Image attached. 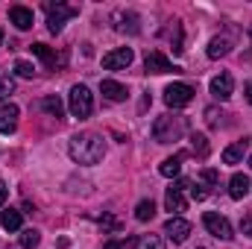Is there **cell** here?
I'll return each instance as SVG.
<instances>
[{
	"label": "cell",
	"mask_w": 252,
	"mask_h": 249,
	"mask_svg": "<svg viewBox=\"0 0 252 249\" xmlns=\"http://www.w3.org/2000/svg\"><path fill=\"white\" fill-rule=\"evenodd\" d=\"M67 153H70V158H73L76 164L91 167V164H100V161H103V156H106V141H103L97 132H79V135L70 138Z\"/></svg>",
	"instance_id": "cell-1"
},
{
	"label": "cell",
	"mask_w": 252,
	"mask_h": 249,
	"mask_svg": "<svg viewBox=\"0 0 252 249\" xmlns=\"http://www.w3.org/2000/svg\"><path fill=\"white\" fill-rule=\"evenodd\" d=\"M185 132H188V121L179 118V115H161V118H156V124H153V138H156L158 144H173V141H179Z\"/></svg>",
	"instance_id": "cell-2"
},
{
	"label": "cell",
	"mask_w": 252,
	"mask_h": 249,
	"mask_svg": "<svg viewBox=\"0 0 252 249\" xmlns=\"http://www.w3.org/2000/svg\"><path fill=\"white\" fill-rule=\"evenodd\" d=\"M67 109H70V115L73 118H88L91 112H94V97H91V91L85 88V85H73L70 88V100H67Z\"/></svg>",
	"instance_id": "cell-3"
},
{
	"label": "cell",
	"mask_w": 252,
	"mask_h": 249,
	"mask_svg": "<svg viewBox=\"0 0 252 249\" xmlns=\"http://www.w3.org/2000/svg\"><path fill=\"white\" fill-rule=\"evenodd\" d=\"M73 15H79L76 6H67V3H47V30H50L53 35L62 32L64 21H70Z\"/></svg>",
	"instance_id": "cell-4"
},
{
	"label": "cell",
	"mask_w": 252,
	"mask_h": 249,
	"mask_svg": "<svg viewBox=\"0 0 252 249\" xmlns=\"http://www.w3.org/2000/svg\"><path fill=\"white\" fill-rule=\"evenodd\" d=\"M190 179H179L173 187H167V196H164V205L173 217H179L185 208H188V199H185V190H188Z\"/></svg>",
	"instance_id": "cell-5"
},
{
	"label": "cell",
	"mask_w": 252,
	"mask_h": 249,
	"mask_svg": "<svg viewBox=\"0 0 252 249\" xmlns=\"http://www.w3.org/2000/svg\"><path fill=\"white\" fill-rule=\"evenodd\" d=\"M190 100H193V88L188 82H173V85L164 88V103L170 109H185Z\"/></svg>",
	"instance_id": "cell-6"
},
{
	"label": "cell",
	"mask_w": 252,
	"mask_h": 249,
	"mask_svg": "<svg viewBox=\"0 0 252 249\" xmlns=\"http://www.w3.org/2000/svg\"><path fill=\"white\" fill-rule=\"evenodd\" d=\"M202 226L208 229V235H214V238H220V241H229V238H232V223H229L223 214L205 211V217H202Z\"/></svg>",
	"instance_id": "cell-7"
},
{
	"label": "cell",
	"mask_w": 252,
	"mask_h": 249,
	"mask_svg": "<svg viewBox=\"0 0 252 249\" xmlns=\"http://www.w3.org/2000/svg\"><path fill=\"white\" fill-rule=\"evenodd\" d=\"M132 59H135L132 47H118V50H112V53L103 56V67L106 70H126L132 64Z\"/></svg>",
	"instance_id": "cell-8"
},
{
	"label": "cell",
	"mask_w": 252,
	"mask_h": 249,
	"mask_svg": "<svg viewBox=\"0 0 252 249\" xmlns=\"http://www.w3.org/2000/svg\"><path fill=\"white\" fill-rule=\"evenodd\" d=\"M164 235H167L173 244H185L188 235H190V223L182 220V217H170V220L164 223Z\"/></svg>",
	"instance_id": "cell-9"
},
{
	"label": "cell",
	"mask_w": 252,
	"mask_h": 249,
	"mask_svg": "<svg viewBox=\"0 0 252 249\" xmlns=\"http://www.w3.org/2000/svg\"><path fill=\"white\" fill-rule=\"evenodd\" d=\"M147 73H170V70H179L176 64H170V59L164 56V53H158V50H153V53H147Z\"/></svg>",
	"instance_id": "cell-10"
},
{
	"label": "cell",
	"mask_w": 252,
	"mask_h": 249,
	"mask_svg": "<svg viewBox=\"0 0 252 249\" xmlns=\"http://www.w3.org/2000/svg\"><path fill=\"white\" fill-rule=\"evenodd\" d=\"M232 91H235V79H232V73H220V76L211 79V94H214L217 100H229Z\"/></svg>",
	"instance_id": "cell-11"
},
{
	"label": "cell",
	"mask_w": 252,
	"mask_h": 249,
	"mask_svg": "<svg viewBox=\"0 0 252 249\" xmlns=\"http://www.w3.org/2000/svg\"><path fill=\"white\" fill-rule=\"evenodd\" d=\"M18 115H21V109H18L15 103L0 106V132H3V135L15 132V126H18Z\"/></svg>",
	"instance_id": "cell-12"
},
{
	"label": "cell",
	"mask_w": 252,
	"mask_h": 249,
	"mask_svg": "<svg viewBox=\"0 0 252 249\" xmlns=\"http://www.w3.org/2000/svg\"><path fill=\"white\" fill-rule=\"evenodd\" d=\"M100 91H103V97H106V100H112V103H124L126 97H129L126 85L115 82V79H103V82H100Z\"/></svg>",
	"instance_id": "cell-13"
},
{
	"label": "cell",
	"mask_w": 252,
	"mask_h": 249,
	"mask_svg": "<svg viewBox=\"0 0 252 249\" xmlns=\"http://www.w3.org/2000/svg\"><path fill=\"white\" fill-rule=\"evenodd\" d=\"M250 190H252V185H250V176H247V173H235V176L229 179V196H232V199H244Z\"/></svg>",
	"instance_id": "cell-14"
},
{
	"label": "cell",
	"mask_w": 252,
	"mask_h": 249,
	"mask_svg": "<svg viewBox=\"0 0 252 249\" xmlns=\"http://www.w3.org/2000/svg\"><path fill=\"white\" fill-rule=\"evenodd\" d=\"M9 21H12L18 30H30V27H32V9H27V6H12V9H9Z\"/></svg>",
	"instance_id": "cell-15"
},
{
	"label": "cell",
	"mask_w": 252,
	"mask_h": 249,
	"mask_svg": "<svg viewBox=\"0 0 252 249\" xmlns=\"http://www.w3.org/2000/svg\"><path fill=\"white\" fill-rule=\"evenodd\" d=\"M232 50V38L229 35H214L211 41H208V59H220V56H226Z\"/></svg>",
	"instance_id": "cell-16"
},
{
	"label": "cell",
	"mask_w": 252,
	"mask_h": 249,
	"mask_svg": "<svg viewBox=\"0 0 252 249\" xmlns=\"http://www.w3.org/2000/svg\"><path fill=\"white\" fill-rule=\"evenodd\" d=\"M21 223H24L21 211H15V208H3V211H0V226H3L6 232H18Z\"/></svg>",
	"instance_id": "cell-17"
},
{
	"label": "cell",
	"mask_w": 252,
	"mask_h": 249,
	"mask_svg": "<svg viewBox=\"0 0 252 249\" xmlns=\"http://www.w3.org/2000/svg\"><path fill=\"white\" fill-rule=\"evenodd\" d=\"M115 30L118 32H138V15L132 12H115Z\"/></svg>",
	"instance_id": "cell-18"
},
{
	"label": "cell",
	"mask_w": 252,
	"mask_h": 249,
	"mask_svg": "<svg viewBox=\"0 0 252 249\" xmlns=\"http://www.w3.org/2000/svg\"><path fill=\"white\" fill-rule=\"evenodd\" d=\"M247 147H250V141H238V144L226 147V150H223V164H238V161L244 158Z\"/></svg>",
	"instance_id": "cell-19"
},
{
	"label": "cell",
	"mask_w": 252,
	"mask_h": 249,
	"mask_svg": "<svg viewBox=\"0 0 252 249\" xmlns=\"http://www.w3.org/2000/svg\"><path fill=\"white\" fill-rule=\"evenodd\" d=\"M182 158H185V156L164 158V161H161V167H158V170H161V176H167V179H176V176L182 173Z\"/></svg>",
	"instance_id": "cell-20"
},
{
	"label": "cell",
	"mask_w": 252,
	"mask_h": 249,
	"mask_svg": "<svg viewBox=\"0 0 252 249\" xmlns=\"http://www.w3.org/2000/svg\"><path fill=\"white\" fill-rule=\"evenodd\" d=\"M153 217H156V205H153V199H141V202L135 205V220L147 223V220H153Z\"/></svg>",
	"instance_id": "cell-21"
},
{
	"label": "cell",
	"mask_w": 252,
	"mask_h": 249,
	"mask_svg": "<svg viewBox=\"0 0 252 249\" xmlns=\"http://www.w3.org/2000/svg\"><path fill=\"white\" fill-rule=\"evenodd\" d=\"M132 247L135 249H164V244H161L158 235H141V238L132 241Z\"/></svg>",
	"instance_id": "cell-22"
},
{
	"label": "cell",
	"mask_w": 252,
	"mask_h": 249,
	"mask_svg": "<svg viewBox=\"0 0 252 249\" xmlns=\"http://www.w3.org/2000/svg\"><path fill=\"white\" fill-rule=\"evenodd\" d=\"M41 109H44L47 115H53V118H62L64 115V106H62L59 97H44V100H41Z\"/></svg>",
	"instance_id": "cell-23"
},
{
	"label": "cell",
	"mask_w": 252,
	"mask_h": 249,
	"mask_svg": "<svg viewBox=\"0 0 252 249\" xmlns=\"http://www.w3.org/2000/svg\"><path fill=\"white\" fill-rule=\"evenodd\" d=\"M30 50H32V53H35V56H38L41 62L47 64V67H53V64H56V53H53V50H50L47 44H32Z\"/></svg>",
	"instance_id": "cell-24"
},
{
	"label": "cell",
	"mask_w": 252,
	"mask_h": 249,
	"mask_svg": "<svg viewBox=\"0 0 252 249\" xmlns=\"http://www.w3.org/2000/svg\"><path fill=\"white\" fill-rule=\"evenodd\" d=\"M41 244V235L35 232V229H27V232H21V247L24 249H35Z\"/></svg>",
	"instance_id": "cell-25"
},
{
	"label": "cell",
	"mask_w": 252,
	"mask_h": 249,
	"mask_svg": "<svg viewBox=\"0 0 252 249\" xmlns=\"http://www.w3.org/2000/svg\"><path fill=\"white\" fill-rule=\"evenodd\" d=\"M12 94H15V82H12V76H9V73H0V103L9 100Z\"/></svg>",
	"instance_id": "cell-26"
},
{
	"label": "cell",
	"mask_w": 252,
	"mask_h": 249,
	"mask_svg": "<svg viewBox=\"0 0 252 249\" xmlns=\"http://www.w3.org/2000/svg\"><path fill=\"white\" fill-rule=\"evenodd\" d=\"M190 147H193V153L196 156H208V141H205V135H190Z\"/></svg>",
	"instance_id": "cell-27"
},
{
	"label": "cell",
	"mask_w": 252,
	"mask_h": 249,
	"mask_svg": "<svg viewBox=\"0 0 252 249\" xmlns=\"http://www.w3.org/2000/svg\"><path fill=\"white\" fill-rule=\"evenodd\" d=\"M32 73H35V67H32L30 62H24V59H18V62H15V76H21V79H30Z\"/></svg>",
	"instance_id": "cell-28"
},
{
	"label": "cell",
	"mask_w": 252,
	"mask_h": 249,
	"mask_svg": "<svg viewBox=\"0 0 252 249\" xmlns=\"http://www.w3.org/2000/svg\"><path fill=\"white\" fill-rule=\"evenodd\" d=\"M188 193L193 196V199H205V196H208V190L199 185V182H190V185H188Z\"/></svg>",
	"instance_id": "cell-29"
},
{
	"label": "cell",
	"mask_w": 252,
	"mask_h": 249,
	"mask_svg": "<svg viewBox=\"0 0 252 249\" xmlns=\"http://www.w3.org/2000/svg\"><path fill=\"white\" fill-rule=\"evenodd\" d=\"M199 179H202V182H208V185H214V182H217V170H211V167H208V170H202V176H199Z\"/></svg>",
	"instance_id": "cell-30"
},
{
	"label": "cell",
	"mask_w": 252,
	"mask_h": 249,
	"mask_svg": "<svg viewBox=\"0 0 252 249\" xmlns=\"http://www.w3.org/2000/svg\"><path fill=\"white\" fill-rule=\"evenodd\" d=\"M241 232H244V235H250V238H252V217H247V220H241Z\"/></svg>",
	"instance_id": "cell-31"
},
{
	"label": "cell",
	"mask_w": 252,
	"mask_h": 249,
	"mask_svg": "<svg viewBox=\"0 0 252 249\" xmlns=\"http://www.w3.org/2000/svg\"><path fill=\"white\" fill-rule=\"evenodd\" d=\"M129 247V241H112V244H106L103 249H126Z\"/></svg>",
	"instance_id": "cell-32"
},
{
	"label": "cell",
	"mask_w": 252,
	"mask_h": 249,
	"mask_svg": "<svg viewBox=\"0 0 252 249\" xmlns=\"http://www.w3.org/2000/svg\"><path fill=\"white\" fill-rule=\"evenodd\" d=\"M6 199H9V187L0 182V211H3V202H6Z\"/></svg>",
	"instance_id": "cell-33"
},
{
	"label": "cell",
	"mask_w": 252,
	"mask_h": 249,
	"mask_svg": "<svg viewBox=\"0 0 252 249\" xmlns=\"http://www.w3.org/2000/svg\"><path fill=\"white\" fill-rule=\"evenodd\" d=\"M205 118H208V124H211V126H217V109H208V112H205Z\"/></svg>",
	"instance_id": "cell-34"
},
{
	"label": "cell",
	"mask_w": 252,
	"mask_h": 249,
	"mask_svg": "<svg viewBox=\"0 0 252 249\" xmlns=\"http://www.w3.org/2000/svg\"><path fill=\"white\" fill-rule=\"evenodd\" d=\"M244 91H247V100L252 103V82H247V85H244Z\"/></svg>",
	"instance_id": "cell-35"
},
{
	"label": "cell",
	"mask_w": 252,
	"mask_h": 249,
	"mask_svg": "<svg viewBox=\"0 0 252 249\" xmlns=\"http://www.w3.org/2000/svg\"><path fill=\"white\" fill-rule=\"evenodd\" d=\"M0 44H3V30H0Z\"/></svg>",
	"instance_id": "cell-36"
},
{
	"label": "cell",
	"mask_w": 252,
	"mask_h": 249,
	"mask_svg": "<svg viewBox=\"0 0 252 249\" xmlns=\"http://www.w3.org/2000/svg\"><path fill=\"white\" fill-rule=\"evenodd\" d=\"M250 164H252V158H250Z\"/></svg>",
	"instance_id": "cell-37"
}]
</instances>
